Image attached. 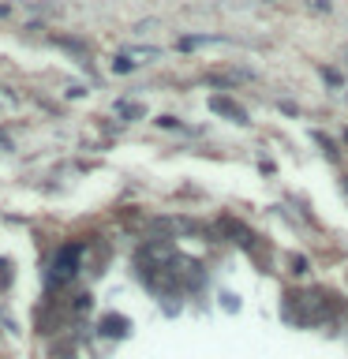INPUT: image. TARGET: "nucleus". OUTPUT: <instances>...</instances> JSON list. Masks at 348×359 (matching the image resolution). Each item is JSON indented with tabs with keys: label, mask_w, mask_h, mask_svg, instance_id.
Here are the masks:
<instances>
[{
	"label": "nucleus",
	"mask_w": 348,
	"mask_h": 359,
	"mask_svg": "<svg viewBox=\"0 0 348 359\" xmlns=\"http://www.w3.org/2000/svg\"><path fill=\"white\" fill-rule=\"evenodd\" d=\"M67 359H72V355H67Z\"/></svg>",
	"instance_id": "10"
},
{
	"label": "nucleus",
	"mask_w": 348,
	"mask_h": 359,
	"mask_svg": "<svg viewBox=\"0 0 348 359\" xmlns=\"http://www.w3.org/2000/svg\"><path fill=\"white\" fill-rule=\"evenodd\" d=\"M75 258H79V247H64L60 255H56V266L49 273V285H60V280H67L75 273Z\"/></svg>",
	"instance_id": "2"
},
{
	"label": "nucleus",
	"mask_w": 348,
	"mask_h": 359,
	"mask_svg": "<svg viewBox=\"0 0 348 359\" xmlns=\"http://www.w3.org/2000/svg\"><path fill=\"white\" fill-rule=\"evenodd\" d=\"M229 38H221V34H184V38L176 41L180 53H195V49H210V45H225Z\"/></svg>",
	"instance_id": "3"
},
{
	"label": "nucleus",
	"mask_w": 348,
	"mask_h": 359,
	"mask_svg": "<svg viewBox=\"0 0 348 359\" xmlns=\"http://www.w3.org/2000/svg\"><path fill=\"white\" fill-rule=\"evenodd\" d=\"M120 116H142V105H128V101H123V105H120Z\"/></svg>",
	"instance_id": "6"
},
{
	"label": "nucleus",
	"mask_w": 348,
	"mask_h": 359,
	"mask_svg": "<svg viewBox=\"0 0 348 359\" xmlns=\"http://www.w3.org/2000/svg\"><path fill=\"white\" fill-rule=\"evenodd\" d=\"M128 330L131 325H128V318H120V314H105V318H101V333L105 337H123Z\"/></svg>",
	"instance_id": "5"
},
{
	"label": "nucleus",
	"mask_w": 348,
	"mask_h": 359,
	"mask_svg": "<svg viewBox=\"0 0 348 359\" xmlns=\"http://www.w3.org/2000/svg\"><path fill=\"white\" fill-rule=\"evenodd\" d=\"M307 4H311L314 11H322V15H326V11H333V4H330V0H307Z\"/></svg>",
	"instance_id": "8"
},
{
	"label": "nucleus",
	"mask_w": 348,
	"mask_h": 359,
	"mask_svg": "<svg viewBox=\"0 0 348 359\" xmlns=\"http://www.w3.org/2000/svg\"><path fill=\"white\" fill-rule=\"evenodd\" d=\"M322 79H326V83H330V86H341V83H344V79L337 75V72H330V67H322Z\"/></svg>",
	"instance_id": "7"
},
{
	"label": "nucleus",
	"mask_w": 348,
	"mask_h": 359,
	"mask_svg": "<svg viewBox=\"0 0 348 359\" xmlns=\"http://www.w3.org/2000/svg\"><path fill=\"white\" fill-rule=\"evenodd\" d=\"M210 109L213 112H221V116H229V120H236V123H247V112H243V105H236L232 97H210Z\"/></svg>",
	"instance_id": "4"
},
{
	"label": "nucleus",
	"mask_w": 348,
	"mask_h": 359,
	"mask_svg": "<svg viewBox=\"0 0 348 359\" xmlns=\"http://www.w3.org/2000/svg\"><path fill=\"white\" fill-rule=\"evenodd\" d=\"M8 280H11V269H8V262H0V288H4Z\"/></svg>",
	"instance_id": "9"
},
{
	"label": "nucleus",
	"mask_w": 348,
	"mask_h": 359,
	"mask_svg": "<svg viewBox=\"0 0 348 359\" xmlns=\"http://www.w3.org/2000/svg\"><path fill=\"white\" fill-rule=\"evenodd\" d=\"M154 60H161V49L157 45H128L120 56H116V64H112V72H131V67H139V64H154Z\"/></svg>",
	"instance_id": "1"
}]
</instances>
